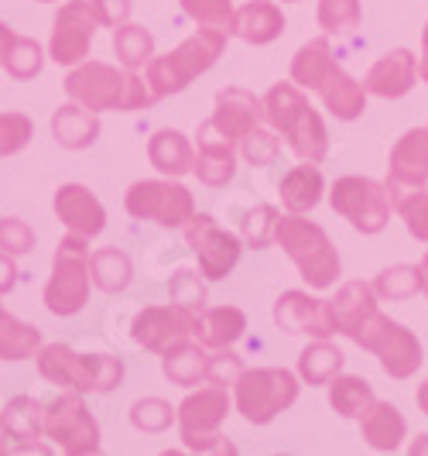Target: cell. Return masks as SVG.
<instances>
[{
  "mask_svg": "<svg viewBox=\"0 0 428 456\" xmlns=\"http://www.w3.org/2000/svg\"><path fill=\"white\" fill-rule=\"evenodd\" d=\"M278 155H281V141L271 134V131H264V127H254V131L244 137V159H247L250 165L268 168V165H274Z\"/></svg>",
  "mask_w": 428,
  "mask_h": 456,
  "instance_id": "7dc6e473",
  "label": "cell"
},
{
  "mask_svg": "<svg viewBox=\"0 0 428 456\" xmlns=\"http://www.w3.org/2000/svg\"><path fill=\"white\" fill-rule=\"evenodd\" d=\"M360 24V0H319V28L326 35H346Z\"/></svg>",
  "mask_w": 428,
  "mask_h": 456,
  "instance_id": "b9f144b4",
  "label": "cell"
},
{
  "mask_svg": "<svg viewBox=\"0 0 428 456\" xmlns=\"http://www.w3.org/2000/svg\"><path fill=\"white\" fill-rule=\"evenodd\" d=\"M31 248H35V230L18 216H4L0 220V251L18 257V254H28Z\"/></svg>",
  "mask_w": 428,
  "mask_h": 456,
  "instance_id": "c3c4849f",
  "label": "cell"
},
{
  "mask_svg": "<svg viewBox=\"0 0 428 456\" xmlns=\"http://www.w3.org/2000/svg\"><path fill=\"white\" fill-rule=\"evenodd\" d=\"M52 137L69 151H83V148L96 144V137H100V114L72 100L52 114Z\"/></svg>",
  "mask_w": 428,
  "mask_h": 456,
  "instance_id": "4316f807",
  "label": "cell"
},
{
  "mask_svg": "<svg viewBox=\"0 0 428 456\" xmlns=\"http://www.w3.org/2000/svg\"><path fill=\"white\" fill-rule=\"evenodd\" d=\"M42 4H55V0H42Z\"/></svg>",
  "mask_w": 428,
  "mask_h": 456,
  "instance_id": "94428289",
  "label": "cell"
},
{
  "mask_svg": "<svg viewBox=\"0 0 428 456\" xmlns=\"http://www.w3.org/2000/svg\"><path fill=\"white\" fill-rule=\"evenodd\" d=\"M90 274H93V285L100 292H124L134 278V265L131 257L120 251V248H100V251L90 254Z\"/></svg>",
  "mask_w": 428,
  "mask_h": 456,
  "instance_id": "836d02e7",
  "label": "cell"
},
{
  "mask_svg": "<svg viewBox=\"0 0 428 456\" xmlns=\"http://www.w3.org/2000/svg\"><path fill=\"white\" fill-rule=\"evenodd\" d=\"M278 244L298 265V272L309 281V289L326 292V289L336 285L339 268H343L339 265V251L333 248L329 233L319 227V224L302 220V213H288L278 224Z\"/></svg>",
  "mask_w": 428,
  "mask_h": 456,
  "instance_id": "5b68a950",
  "label": "cell"
},
{
  "mask_svg": "<svg viewBox=\"0 0 428 456\" xmlns=\"http://www.w3.org/2000/svg\"><path fill=\"white\" fill-rule=\"evenodd\" d=\"M185 240L192 254L199 257V272L209 281H223L226 274L237 268L240 251H244V237L223 230L213 216L196 213L189 224H185Z\"/></svg>",
  "mask_w": 428,
  "mask_h": 456,
  "instance_id": "4fadbf2b",
  "label": "cell"
},
{
  "mask_svg": "<svg viewBox=\"0 0 428 456\" xmlns=\"http://www.w3.org/2000/svg\"><path fill=\"white\" fill-rule=\"evenodd\" d=\"M18 285V265H14V254L0 251V296L11 292Z\"/></svg>",
  "mask_w": 428,
  "mask_h": 456,
  "instance_id": "816d5d0a",
  "label": "cell"
},
{
  "mask_svg": "<svg viewBox=\"0 0 428 456\" xmlns=\"http://www.w3.org/2000/svg\"><path fill=\"white\" fill-rule=\"evenodd\" d=\"M168 292H172V302L182 305V309H192V313H199L206 305V289L203 281H199V274L189 272V268H182V272L172 274V285H168Z\"/></svg>",
  "mask_w": 428,
  "mask_h": 456,
  "instance_id": "bcb514c9",
  "label": "cell"
},
{
  "mask_svg": "<svg viewBox=\"0 0 428 456\" xmlns=\"http://www.w3.org/2000/svg\"><path fill=\"white\" fill-rule=\"evenodd\" d=\"M90 237L72 233L59 240L55 261H52V278L45 285V309L52 316H76L90 302Z\"/></svg>",
  "mask_w": 428,
  "mask_h": 456,
  "instance_id": "8992f818",
  "label": "cell"
},
{
  "mask_svg": "<svg viewBox=\"0 0 428 456\" xmlns=\"http://www.w3.org/2000/svg\"><path fill=\"white\" fill-rule=\"evenodd\" d=\"M281 4H298V0H281Z\"/></svg>",
  "mask_w": 428,
  "mask_h": 456,
  "instance_id": "91938a15",
  "label": "cell"
},
{
  "mask_svg": "<svg viewBox=\"0 0 428 456\" xmlns=\"http://www.w3.org/2000/svg\"><path fill=\"white\" fill-rule=\"evenodd\" d=\"M0 426H4L7 439L18 443V450H42L35 439L45 436V405L35 402L31 395H18V398H11L4 405Z\"/></svg>",
  "mask_w": 428,
  "mask_h": 456,
  "instance_id": "d4e9b609",
  "label": "cell"
},
{
  "mask_svg": "<svg viewBox=\"0 0 428 456\" xmlns=\"http://www.w3.org/2000/svg\"><path fill=\"white\" fill-rule=\"evenodd\" d=\"M329 305H333L336 333L353 340L357 330L377 313V289L370 281H346L336 292V298H329Z\"/></svg>",
  "mask_w": 428,
  "mask_h": 456,
  "instance_id": "cb8c5ba5",
  "label": "cell"
},
{
  "mask_svg": "<svg viewBox=\"0 0 428 456\" xmlns=\"http://www.w3.org/2000/svg\"><path fill=\"white\" fill-rule=\"evenodd\" d=\"M45 436L69 456L100 453V426L79 391L59 395L45 409Z\"/></svg>",
  "mask_w": 428,
  "mask_h": 456,
  "instance_id": "7c38bea8",
  "label": "cell"
},
{
  "mask_svg": "<svg viewBox=\"0 0 428 456\" xmlns=\"http://www.w3.org/2000/svg\"><path fill=\"white\" fill-rule=\"evenodd\" d=\"M336 59H333V45L329 38H312L295 52L292 59V83H298L302 90H319L326 83V76L333 72Z\"/></svg>",
  "mask_w": 428,
  "mask_h": 456,
  "instance_id": "1f68e13d",
  "label": "cell"
},
{
  "mask_svg": "<svg viewBox=\"0 0 428 456\" xmlns=\"http://www.w3.org/2000/svg\"><path fill=\"white\" fill-rule=\"evenodd\" d=\"M38 350H42V330L21 322L4 309L0 313V361H28V357H38Z\"/></svg>",
  "mask_w": 428,
  "mask_h": 456,
  "instance_id": "d6a6232c",
  "label": "cell"
},
{
  "mask_svg": "<svg viewBox=\"0 0 428 456\" xmlns=\"http://www.w3.org/2000/svg\"><path fill=\"white\" fill-rule=\"evenodd\" d=\"M264 120V103L254 96V93L240 90V86H230L216 96V110L209 117V124L233 144H244V137L261 127Z\"/></svg>",
  "mask_w": 428,
  "mask_h": 456,
  "instance_id": "ac0fdd59",
  "label": "cell"
},
{
  "mask_svg": "<svg viewBox=\"0 0 428 456\" xmlns=\"http://www.w3.org/2000/svg\"><path fill=\"white\" fill-rule=\"evenodd\" d=\"M377 296L391 298V302H405V298L425 292V278H422V265H394V268H384L374 281Z\"/></svg>",
  "mask_w": 428,
  "mask_h": 456,
  "instance_id": "f35d334b",
  "label": "cell"
},
{
  "mask_svg": "<svg viewBox=\"0 0 428 456\" xmlns=\"http://www.w3.org/2000/svg\"><path fill=\"white\" fill-rule=\"evenodd\" d=\"M124 206L134 220H155L158 227L179 230L196 216L192 192L175 179H141L127 189Z\"/></svg>",
  "mask_w": 428,
  "mask_h": 456,
  "instance_id": "8fae6325",
  "label": "cell"
},
{
  "mask_svg": "<svg viewBox=\"0 0 428 456\" xmlns=\"http://www.w3.org/2000/svg\"><path fill=\"white\" fill-rule=\"evenodd\" d=\"M353 343L363 346V350H370L381 361L384 374H391L394 381H408L411 374H418V367L425 361L418 337L408 326L394 322L391 316H384L381 309L357 330Z\"/></svg>",
  "mask_w": 428,
  "mask_h": 456,
  "instance_id": "9c48e42d",
  "label": "cell"
},
{
  "mask_svg": "<svg viewBox=\"0 0 428 456\" xmlns=\"http://www.w3.org/2000/svg\"><path fill=\"white\" fill-rule=\"evenodd\" d=\"M240 374H244V364H240V357H237V354H230V346L220 350L216 357H209V374H206V381H209V385L226 388V385H233Z\"/></svg>",
  "mask_w": 428,
  "mask_h": 456,
  "instance_id": "681fc988",
  "label": "cell"
},
{
  "mask_svg": "<svg viewBox=\"0 0 428 456\" xmlns=\"http://www.w3.org/2000/svg\"><path fill=\"white\" fill-rule=\"evenodd\" d=\"M100 28V18L93 11V0H66L52 21V38H48V55L59 66H79L86 62L93 45V35Z\"/></svg>",
  "mask_w": 428,
  "mask_h": 456,
  "instance_id": "5bb4252c",
  "label": "cell"
},
{
  "mask_svg": "<svg viewBox=\"0 0 428 456\" xmlns=\"http://www.w3.org/2000/svg\"><path fill=\"white\" fill-rule=\"evenodd\" d=\"M428 183V127H411L394 144L391 161H387V192L391 203L405 192L425 189Z\"/></svg>",
  "mask_w": 428,
  "mask_h": 456,
  "instance_id": "2e32d148",
  "label": "cell"
},
{
  "mask_svg": "<svg viewBox=\"0 0 428 456\" xmlns=\"http://www.w3.org/2000/svg\"><path fill=\"white\" fill-rule=\"evenodd\" d=\"M192 309H182V305H148L141 309L131 322V337L137 346L151 350V354H165L172 346H179L192 337Z\"/></svg>",
  "mask_w": 428,
  "mask_h": 456,
  "instance_id": "9a60e30c",
  "label": "cell"
},
{
  "mask_svg": "<svg viewBox=\"0 0 428 456\" xmlns=\"http://www.w3.org/2000/svg\"><path fill=\"white\" fill-rule=\"evenodd\" d=\"M422 278H425V292H428V251H425V257H422Z\"/></svg>",
  "mask_w": 428,
  "mask_h": 456,
  "instance_id": "6f0895ef",
  "label": "cell"
},
{
  "mask_svg": "<svg viewBox=\"0 0 428 456\" xmlns=\"http://www.w3.org/2000/svg\"><path fill=\"white\" fill-rule=\"evenodd\" d=\"M226 28H213L203 24L196 35H189L175 52L158 55L148 62V86L151 93L165 100V96H175V93L189 90L192 79H199L203 72L216 66V59L223 55L226 48Z\"/></svg>",
  "mask_w": 428,
  "mask_h": 456,
  "instance_id": "3957f363",
  "label": "cell"
},
{
  "mask_svg": "<svg viewBox=\"0 0 428 456\" xmlns=\"http://www.w3.org/2000/svg\"><path fill=\"white\" fill-rule=\"evenodd\" d=\"M0 66L4 72L11 76V79H18V83H28V79H35L42 66H45V55H42V45L35 42V38H24V35H7V42H4V55H0Z\"/></svg>",
  "mask_w": 428,
  "mask_h": 456,
  "instance_id": "e575fe53",
  "label": "cell"
},
{
  "mask_svg": "<svg viewBox=\"0 0 428 456\" xmlns=\"http://www.w3.org/2000/svg\"><path fill=\"white\" fill-rule=\"evenodd\" d=\"M66 93L69 100L90 107L96 114H103V110L134 114V110H148L151 103H158L148 79H141L131 69H113L96 59L72 66V72L66 76Z\"/></svg>",
  "mask_w": 428,
  "mask_h": 456,
  "instance_id": "6da1fadb",
  "label": "cell"
},
{
  "mask_svg": "<svg viewBox=\"0 0 428 456\" xmlns=\"http://www.w3.org/2000/svg\"><path fill=\"white\" fill-rule=\"evenodd\" d=\"M230 415V398L226 388L209 385L192 391L179 405V439L192 453H233V443L220 436V426Z\"/></svg>",
  "mask_w": 428,
  "mask_h": 456,
  "instance_id": "ba28073f",
  "label": "cell"
},
{
  "mask_svg": "<svg viewBox=\"0 0 428 456\" xmlns=\"http://www.w3.org/2000/svg\"><path fill=\"white\" fill-rule=\"evenodd\" d=\"M131 7H134L131 0H93L96 18H100V24H107V28H120V24H127Z\"/></svg>",
  "mask_w": 428,
  "mask_h": 456,
  "instance_id": "f907efd6",
  "label": "cell"
},
{
  "mask_svg": "<svg viewBox=\"0 0 428 456\" xmlns=\"http://www.w3.org/2000/svg\"><path fill=\"white\" fill-rule=\"evenodd\" d=\"M113 52H117L120 66L137 72L155 59V38L141 24H120V28H113Z\"/></svg>",
  "mask_w": 428,
  "mask_h": 456,
  "instance_id": "d590c367",
  "label": "cell"
},
{
  "mask_svg": "<svg viewBox=\"0 0 428 456\" xmlns=\"http://www.w3.org/2000/svg\"><path fill=\"white\" fill-rule=\"evenodd\" d=\"M196 137H199V151H196V165H192L196 179L209 189H223L237 175V144L226 141L209 120L199 127Z\"/></svg>",
  "mask_w": 428,
  "mask_h": 456,
  "instance_id": "44dd1931",
  "label": "cell"
},
{
  "mask_svg": "<svg viewBox=\"0 0 428 456\" xmlns=\"http://www.w3.org/2000/svg\"><path fill=\"white\" fill-rule=\"evenodd\" d=\"M394 209L401 213L408 233L415 240H425L428 244V192L425 189H415V192H405L394 200Z\"/></svg>",
  "mask_w": 428,
  "mask_h": 456,
  "instance_id": "7bdbcfd3",
  "label": "cell"
},
{
  "mask_svg": "<svg viewBox=\"0 0 428 456\" xmlns=\"http://www.w3.org/2000/svg\"><path fill=\"white\" fill-rule=\"evenodd\" d=\"M415 79H418L415 52L394 48V52H387L384 59H377L370 66V72L363 76V90L370 93V96H381V100H401V96L411 93Z\"/></svg>",
  "mask_w": 428,
  "mask_h": 456,
  "instance_id": "d6986e66",
  "label": "cell"
},
{
  "mask_svg": "<svg viewBox=\"0 0 428 456\" xmlns=\"http://www.w3.org/2000/svg\"><path fill=\"white\" fill-rule=\"evenodd\" d=\"M264 120L278 134L288 137L292 151L302 161H319L329 155V134L319 110L305 100L298 83H274L264 96Z\"/></svg>",
  "mask_w": 428,
  "mask_h": 456,
  "instance_id": "7a4b0ae2",
  "label": "cell"
},
{
  "mask_svg": "<svg viewBox=\"0 0 428 456\" xmlns=\"http://www.w3.org/2000/svg\"><path fill=\"white\" fill-rule=\"evenodd\" d=\"M274 322L285 333H309L316 340H329L336 333L329 298H316L309 296V292H298V289L278 296V302H274Z\"/></svg>",
  "mask_w": 428,
  "mask_h": 456,
  "instance_id": "e0dca14e",
  "label": "cell"
},
{
  "mask_svg": "<svg viewBox=\"0 0 428 456\" xmlns=\"http://www.w3.org/2000/svg\"><path fill=\"white\" fill-rule=\"evenodd\" d=\"M415 402H418V409H422V411L428 415V381L422 385V388H418V395H415Z\"/></svg>",
  "mask_w": 428,
  "mask_h": 456,
  "instance_id": "db71d44e",
  "label": "cell"
},
{
  "mask_svg": "<svg viewBox=\"0 0 428 456\" xmlns=\"http://www.w3.org/2000/svg\"><path fill=\"white\" fill-rule=\"evenodd\" d=\"M339 370H343V354L333 343L316 340L298 354V378L305 385H329Z\"/></svg>",
  "mask_w": 428,
  "mask_h": 456,
  "instance_id": "74e56055",
  "label": "cell"
},
{
  "mask_svg": "<svg viewBox=\"0 0 428 456\" xmlns=\"http://www.w3.org/2000/svg\"><path fill=\"white\" fill-rule=\"evenodd\" d=\"M55 216L66 224L72 233H83V237H100L107 230V209L103 203L93 196L86 185H59L55 189Z\"/></svg>",
  "mask_w": 428,
  "mask_h": 456,
  "instance_id": "ffe728a7",
  "label": "cell"
},
{
  "mask_svg": "<svg viewBox=\"0 0 428 456\" xmlns=\"http://www.w3.org/2000/svg\"><path fill=\"white\" fill-rule=\"evenodd\" d=\"M360 433L363 443L377 453H394L408 436V422L405 415L394 409L391 402H374L370 409L360 415Z\"/></svg>",
  "mask_w": 428,
  "mask_h": 456,
  "instance_id": "484cf974",
  "label": "cell"
},
{
  "mask_svg": "<svg viewBox=\"0 0 428 456\" xmlns=\"http://www.w3.org/2000/svg\"><path fill=\"white\" fill-rule=\"evenodd\" d=\"M322 172H319L312 161H305V165H295L292 172L281 179L278 185V192H281V206L288 209V213H309V209H316L319 200H322Z\"/></svg>",
  "mask_w": 428,
  "mask_h": 456,
  "instance_id": "4dcf8cb0",
  "label": "cell"
},
{
  "mask_svg": "<svg viewBox=\"0 0 428 456\" xmlns=\"http://www.w3.org/2000/svg\"><path fill=\"white\" fill-rule=\"evenodd\" d=\"M38 374L66 391L107 395L124 381V361L113 354H76L72 346L48 343L38 350Z\"/></svg>",
  "mask_w": 428,
  "mask_h": 456,
  "instance_id": "277c9868",
  "label": "cell"
},
{
  "mask_svg": "<svg viewBox=\"0 0 428 456\" xmlns=\"http://www.w3.org/2000/svg\"><path fill=\"white\" fill-rule=\"evenodd\" d=\"M31 134H35V124L28 114H18V110L0 114V159L18 155L21 148H28Z\"/></svg>",
  "mask_w": 428,
  "mask_h": 456,
  "instance_id": "ee69618b",
  "label": "cell"
},
{
  "mask_svg": "<svg viewBox=\"0 0 428 456\" xmlns=\"http://www.w3.org/2000/svg\"><path fill=\"white\" fill-rule=\"evenodd\" d=\"M7 35H11V28H7V24H0V55H4V42H7Z\"/></svg>",
  "mask_w": 428,
  "mask_h": 456,
  "instance_id": "11a10c76",
  "label": "cell"
},
{
  "mask_svg": "<svg viewBox=\"0 0 428 456\" xmlns=\"http://www.w3.org/2000/svg\"><path fill=\"white\" fill-rule=\"evenodd\" d=\"M148 159H151V165L158 168L161 175L182 179V175L192 172V165H196V148H192V141L182 134V131L161 127V131H155L151 141H148Z\"/></svg>",
  "mask_w": 428,
  "mask_h": 456,
  "instance_id": "83f0119b",
  "label": "cell"
},
{
  "mask_svg": "<svg viewBox=\"0 0 428 456\" xmlns=\"http://www.w3.org/2000/svg\"><path fill=\"white\" fill-rule=\"evenodd\" d=\"M0 313H4V302H0Z\"/></svg>",
  "mask_w": 428,
  "mask_h": 456,
  "instance_id": "6125c7cd",
  "label": "cell"
},
{
  "mask_svg": "<svg viewBox=\"0 0 428 456\" xmlns=\"http://www.w3.org/2000/svg\"><path fill=\"white\" fill-rule=\"evenodd\" d=\"M374 402H377V395H374V388H370L363 378L336 374V378L329 381V405H333L343 419H360Z\"/></svg>",
  "mask_w": 428,
  "mask_h": 456,
  "instance_id": "8d00e7d4",
  "label": "cell"
},
{
  "mask_svg": "<svg viewBox=\"0 0 428 456\" xmlns=\"http://www.w3.org/2000/svg\"><path fill=\"white\" fill-rule=\"evenodd\" d=\"M230 35H237L247 45H271L285 35V14L271 0H250L240 11H233Z\"/></svg>",
  "mask_w": 428,
  "mask_h": 456,
  "instance_id": "7402d4cb",
  "label": "cell"
},
{
  "mask_svg": "<svg viewBox=\"0 0 428 456\" xmlns=\"http://www.w3.org/2000/svg\"><path fill=\"white\" fill-rule=\"evenodd\" d=\"M278 224H281V213L274 206H254L240 220V237H244L247 248L264 251L278 240Z\"/></svg>",
  "mask_w": 428,
  "mask_h": 456,
  "instance_id": "ab89813d",
  "label": "cell"
},
{
  "mask_svg": "<svg viewBox=\"0 0 428 456\" xmlns=\"http://www.w3.org/2000/svg\"><path fill=\"white\" fill-rule=\"evenodd\" d=\"M298 398V378L285 367H254L233 381V405L250 426H268Z\"/></svg>",
  "mask_w": 428,
  "mask_h": 456,
  "instance_id": "52a82bcc",
  "label": "cell"
},
{
  "mask_svg": "<svg viewBox=\"0 0 428 456\" xmlns=\"http://www.w3.org/2000/svg\"><path fill=\"white\" fill-rule=\"evenodd\" d=\"M0 453H7V433H4V426H0Z\"/></svg>",
  "mask_w": 428,
  "mask_h": 456,
  "instance_id": "680465c9",
  "label": "cell"
},
{
  "mask_svg": "<svg viewBox=\"0 0 428 456\" xmlns=\"http://www.w3.org/2000/svg\"><path fill=\"white\" fill-rule=\"evenodd\" d=\"M161 370H165V378H172V385L196 388L209 374V354H206V346L199 340H185L161 354Z\"/></svg>",
  "mask_w": 428,
  "mask_h": 456,
  "instance_id": "f546056e",
  "label": "cell"
},
{
  "mask_svg": "<svg viewBox=\"0 0 428 456\" xmlns=\"http://www.w3.org/2000/svg\"><path fill=\"white\" fill-rule=\"evenodd\" d=\"M182 11L196 24H213V28H226L233 21V0H179Z\"/></svg>",
  "mask_w": 428,
  "mask_h": 456,
  "instance_id": "f6af8a7d",
  "label": "cell"
},
{
  "mask_svg": "<svg viewBox=\"0 0 428 456\" xmlns=\"http://www.w3.org/2000/svg\"><path fill=\"white\" fill-rule=\"evenodd\" d=\"M329 203L336 209L343 220H350V227L357 233H381L391 220V192L387 185H381L377 179H367V175H343L329 189Z\"/></svg>",
  "mask_w": 428,
  "mask_h": 456,
  "instance_id": "30bf717a",
  "label": "cell"
},
{
  "mask_svg": "<svg viewBox=\"0 0 428 456\" xmlns=\"http://www.w3.org/2000/svg\"><path fill=\"white\" fill-rule=\"evenodd\" d=\"M172 422H179V409L161 398H141L131 405V426L141 433H165Z\"/></svg>",
  "mask_w": 428,
  "mask_h": 456,
  "instance_id": "60d3db41",
  "label": "cell"
},
{
  "mask_svg": "<svg viewBox=\"0 0 428 456\" xmlns=\"http://www.w3.org/2000/svg\"><path fill=\"white\" fill-rule=\"evenodd\" d=\"M247 316L237 305H216V309H199L192 316V337L203 343L206 350H226L244 337Z\"/></svg>",
  "mask_w": 428,
  "mask_h": 456,
  "instance_id": "603a6c76",
  "label": "cell"
},
{
  "mask_svg": "<svg viewBox=\"0 0 428 456\" xmlns=\"http://www.w3.org/2000/svg\"><path fill=\"white\" fill-rule=\"evenodd\" d=\"M418 79L428 83V24L425 31H422V59H418Z\"/></svg>",
  "mask_w": 428,
  "mask_h": 456,
  "instance_id": "f5cc1de1",
  "label": "cell"
},
{
  "mask_svg": "<svg viewBox=\"0 0 428 456\" xmlns=\"http://www.w3.org/2000/svg\"><path fill=\"white\" fill-rule=\"evenodd\" d=\"M422 450H428V436H422V443L411 446V453H422Z\"/></svg>",
  "mask_w": 428,
  "mask_h": 456,
  "instance_id": "9f6ffc18",
  "label": "cell"
},
{
  "mask_svg": "<svg viewBox=\"0 0 428 456\" xmlns=\"http://www.w3.org/2000/svg\"><path fill=\"white\" fill-rule=\"evenodd\" d=\"M316 93L322 96L326 110L336 117V120H357L367 110V90L339 66H333V72L326 76V83Z\"/></svg>",
  "mask_w": 428,
  "mask_h": 456,
  "instance_id": "f1b7e54d",
  "label": "cell"
}]
</instances>
